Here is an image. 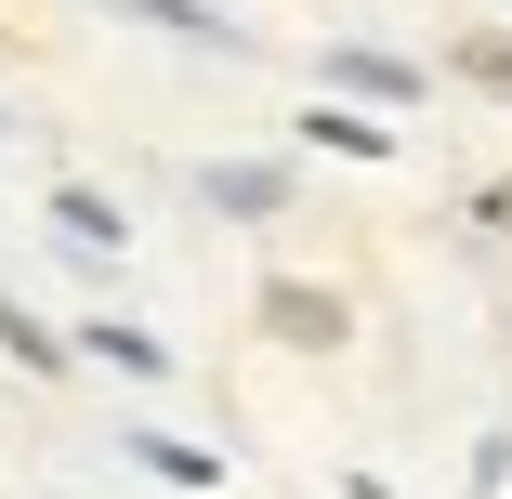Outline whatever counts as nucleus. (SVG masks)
Here are the masks:
<instances>
[{"label": "nucleus", "mask_w": 512, "mask_h": 499, "mask_svg": "<svg viewBox=\"0 0 512 499\" xmlns=\"http://www.w3.org/2000/svg\"><path fill=\"white\" fill-rule=\"evenodd\" d=\"M263 329H276V342H342V303L302 289V276H276V289H263Z\"/></svg>", "instance_id": "obj_1"}, {"label": "nucleus", "mask_w": 512, "mask_h": 499, "mask_svg": "<svg viewBox=\"0 0 512 499\" xmlns=\"http://www.w3.org/2000/svg\"><path fill=\"white\" fill-rule=\"evenodd\" d=\"M486 224H512V184H486Z\"/></svg>", "instance_id": "obj_8"}, {"label": "nucleus", "mask_w": 512, "mask_h": 499, "mask_svg": "<svg viewBox=\"0 0 512 499\" xmlns=\"http://www.w3.org/2000/svg\"><path fill=\"white\" fill-rule=\"evenodd\" d=\"M460 79H486L499 106H512V40H473V53H460Z\"/></svg>", "instance_id": "obj_7"}, {"label": "nucleus", "mask_w": 512, "mask_h": 499, "mask_svg": "<svg viewBox=\"0 0 512 499\" xmlns=\"http://www.w3.org/2000/svg\"><path fill=\"white\" fill-rule=\"evenodd\" d=\"M53 224H66L79 250H119V211H106V197H92V184H53Z\"/></svg>", "instance_id": "obj_4"}, {"label": "nucleus", "mask_w": 512, "mask_h": 499, "mask_svg": "<svg viewBox=\"0 0 512 499\" xmlns=\"http://www.w3.org/2000/svg\"><path fill=\"white\" fill-rule=\"evenodd\" d=\"M79 355H106V368H132V381H158V368H171V355H158L145 329H119V316H92V329H79Z\"/></svg>", "instance_id": "obj_3"}, {"label": "nucleus", "mask_w": 512, "mask_h": 499, "mask_svg": "<svg viewBox=\"0 0 512 499\" xmlns=\"http://www.w3.org/2000/svg\"><path fill=\"white\" fill-rule=\"evenodd\" d=\"M211 211H250V224H263V211H289V171H276V158H237V171H211Z\"/></svg>", "instance_id": "obj_2"}, {"label": "nucleus", "mask_w": 512, "mask_h": 499, "mask_svg": "<svg viewBox=\"0 0 512 499\" xmlns=\"http://www.w3.org/2000/svg\"><path fill=\"white\" fill-rule=\"evenodd\" d=\"M302 132H316V145H342V158H381V145H394L381 119H302Z\"/></svg>", "instance_id": "obj_6"}, {"label": "nucleus", "mask_w": 512, "mask_h": 499, "mask_svg": "<svg viewBox=\"0 0 512 499\" xmlns=\"http://www.w3.org/2000/svg\"><path fill=\"white\" fill-rule=\"evenodd\" d=\"M329 79H355V92H381V106H407V92H421V66H394V53H329Z\"/></svg>", "instance_id": "obj_5"}]
</instances>
